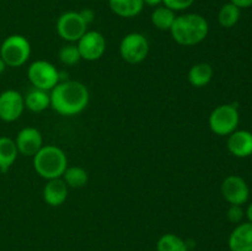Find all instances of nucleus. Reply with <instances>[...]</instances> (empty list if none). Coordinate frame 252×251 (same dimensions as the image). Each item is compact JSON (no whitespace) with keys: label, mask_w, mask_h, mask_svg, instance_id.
<instances>
[{"label":"nucleus","mask_w":252,"mask_h":251,"mask_svg":"<svg viewBox=\"0 0 252 251\" xmlns=\"http://www.w3.org/2000/svg\"><path fill=\"white\" fill-rule=\"evenodd\" d=\"M51 107L62 116H75L89 105L90 94L83 83L76 80L59 81L51 91Z\"/></svg>","instance_id":"f257e3e1"},{"label":"nucleus","mask_w":252,"mask_h":251,"mask_svg":"<svg viewBox=\"0 0 252 251\" xmlns=\"http://www.w3.org/2000/svg\"><path fill=\"white\" fill-rule=\"evenodd\" d=\"M172 39L185 47L199 44L209 33V24L206 17L194 12L176 16L171 29Z\"/></svg>","instance_id":"f03ea898"},{"label":"nucleus","mask_w":252,"mask_h":251,"mask_svg":"<svg viewBox=\"0 0 252 251\" xmlns=\"http://www.w3.org/2000/svg\"><path fill=\"white\" fill-rule=\"evenodd\" d=\"M33 167L42 179H59L68 167V157L57 145H43L33 157Z\"/></svg>","instance_id":"7ed1b4c3"},{"label":"nucleus","mask_w":252,"mask_h":251,"mask_svg":"<svg viewBox=\"0 0 252 251\" xmlns=\"http://www.w3.org/2000/svg\"><path fill=\"white\" fill-rule=\"evenodd\" d=\"M31 56V44L22 34H11L2 41L0 46V58L6 66L20 68L24 65Z\"/></svg>","instance_id":"20e7f679"},{"label":"nucleus","mask_w":252,"mask_h":251,"mask_svg":"<svg viewBox=\"0 0 252 251\" xmlns=\"http://www.w3.org/2000/svg\"><path fill=\"white\" fill-rule=\"evenodd\" d=\"M239 122H240V115L236 106L231 103H223L214 108L211 112L208 118V125L212 132L217 135H229L236 130Z\"/></svg>","instance_id":"39448f33"},{"label":"nucleus","mask_w":252,"mask_h":251,"mask_svg":"<svg viewBox=\"0 0 252 251\" xmlns=\"http://www.w3.org/2000/svg\"><path fill=\"white\" fill-rule=\"evenodd\" d=\"M27 78L33 88L49 93L61 81V73L51 62L39 59L30 64Z\"/></svg>","instance_id":"423d86ee"},{"label":"nucleus","mask_w":252,"mask_h":251,"mask_svg":"<svg viewBox=\"0 0 252 251\" xmlns=\"http://www.w3.org/2000/svg\"><path fill=\"white\" fill-rule=\"evenodd\" d=\"M149 53V41L144 34L132 32L126 34L120 44V54L125 62L129 64H139Z\"/></svg>","instance_id":"0eeeda50"},{"label":"nucleus","mask_w":252,"mask_h":251,"mask_svg":"<svg viewBox=\"0 0 252 251\" xmlns=\"http://www.w3.org/2000/svg\"><path fill=\"white\" fill-rule=\"evenodd\" d=\"M56 29L62 39L69 43H75L88 31V25L79 11H66L58 17Z\"/></svg>","instance_id":"6e6552de"},{"label":"nucleus","mask_w":252,"mask_h":251,"mask_svg":"<svg viewBox=\"0 0 252 251\" xmlns=\"http://www.w3.org/2000/svg\"><path fill=\"white\" fill-rule=\"evenodd\" d=\"M81 59L88 62L98 61L106 52V39L98 31H86L76 42Z\"/></svg>","instance_id":"1a4fd4ad"},{"label":"nucleus","mask_w":252,"mask_h":251,"mask_svg":"<svg viewBox=\"0 0 252 251\" xmlns=\"http://www.w3.org/2000/svg\"><path fill=\"white\" fill-rule=\"evenodd\" d=\"M221 194L230 206H243L249 201L250 188L241 176L229 175L221 184Z\"/></svg>","instance_id":"9d476101"},{"label":"nucleus","mask_w":252,"mask_h":251,"mask_svg":"<svg viewBox=\"0 0 252 251\" xmlns=\"http://www.w3.org/2000/svg\"><path fill=\"white\" fill-rule=\"evenodd\" d=\"M25 110L24 96L16 90H5L0 94V120L15 122L21 117Z\"/></svg>","instance_id":"9b49d317"},{"label":"nucleus","mask_w":252,"mask_h":251,"mask_svg":"<svg viewBox=\"0 0 252 251\" xmlns=\"http://www.w3.org/2000/svg\"><path fill=\"white\" fill-rule=\"evenodd\" d=\"M14 140L19 154L25 157H34L43 147V137L41 132L34 127L22 128Z\"/></svg>","instance_id":"f8f14e48"},{"label":"nucleus","mask_w":252,"mask_h":251,"mask_svg":"<svg viewBox=\"0 0 252 251\" xmlns=\"http://www.w3.org/2000/svg\"><path fill=\"white\" fill-rule=\"evenodd\" d=\"M226 147L236 157H249L252 155V133L246 129H236L228 135Z\"/></svg>","instance_id":"ddd939ff"},{"label":"nucleus","mask_w":252,"mask_h":251,"mask_svg":"<svg viewBox=\"0 0 252 251\" xmlns=\"http://www.w3.org/2000/svg\"><path fill=\"white\" fill-rule=\"evenodd\" d=\"M69 193V187L64 182L62 177L59 179L47 180V184L44 185L43 196L44 202L51 207H59L66 201Z\"/></svg>","instance_id":"4468645a"},{"label":"nucleus","mask_w":252,"mask_h":251,"mask_svg":"<svg viewBox=\"0 0 252 251\" xmlns=\"http://www.w3.org/2000/svg\"><path fill=\"white\" fill-rule=\"evenodd\" d=\"M228 246L230 251H252V223L238 224L229 235Z\"/></svg>","instance_id":"2eb2a0df"},{"label":"nucleus","mask_w":252,"mask_h":251,"mask_svg":"<svg viewBox=\"0 0 252 251\" xmlns=\"http://www.w3.org/2000/svg\"><path fill=\"white\" fill-rule=\"evenodd\" d=\"M110 9L113 14L125 19L138 16L144 7L143 0H108Z\"/></svg>","instance_id":"dca6fc26"},{"label":"nucleus","mask_w":252,"mask_h":251,"mask_svg":"<svg viewBox=\"0 0 252 251\" xmlns=\"http://www.w3.org/2000/svg\"><path fill=\"white\" fill-rule=\"evenodd\" d=\"M25 108L31 112H43L47 108L51 107V95L48 91L41 90V89L33 88L24 96Z\"/></svg>","instance_id":"f3484780"},{"label":"nucleus","mask_w":252,"mask_h":251,"mask_svg":"<svg viewBox=\"0 0 252 251\" xmlns=\"http://www.w3.org/2000/svg\"><path fill=\"white\" fill-rule=\"evenodd\" d=\"M214 75V70L212 68L211 64L208 63H197L194 65L191 66V69L189 70V83L191 84L193 88H204V86L208 85L212 81Z\"/></svg>","instance_id":"a211bd4d"},{"label":"nucleus","mask_w":252,"mask_h":251,"mask_svg":"<svg viewBox=\"0 0 252 251\" xmlns=\"http://www.w3.org/2000/svg\"><path fill=\"white\" fill-rule=\"evenodd\" d=\"M19 150L15 140L9 137H0V172L5 174L16 161Z\"/></svg>","instance_id":"6ab92c4d"},{"label":"nucleus","mask_w":252,"mask_h":251,"mask_svg":"<svg viewBox=\"0 0 252 251\" xmlns=\"http://www.w3.org/2000/svg\"><path fill=\"white\" fill-rule=\"evenodd\" d=\"M175 19H176V14L174 10L169 9L165 5L155 7L150 16L153 26L157 27L160 31H170Z\"/></svg>","instance_id":"aec40b11"},{"label":"nucleus","mask_w":252,"mask_h":251,"mask_svg":"<svg viewBox=\"0 0 252 251\" xmlns=\"http://www.w3.org/2000/svg\"><path fill=\"white\" fill-rule=\"evenodd\" d=\"M62 179L66 184V186L71 188H81L89 181V175L84 167L81 166H68L64 171Z\"/></svg>","instance_id":"412c9836"},{"label":"nucleus","mask_w":252,"mask_h":251,"mask_svg":"<svg viewBox=\"0 0 252 251\" xmlns=\"http://www.w3.org/2000/svg\"><path fill=\"white\" fill-rule=\"evenodd\" d=\"M157 251H189L187 241L176 234L167 233L159 238Z\"/></svg>","instance_id":"4be33fe9"},{"label":"nucleus","mask_w":252,"mask_h":251,"mask_svg":"<svg viewBox=\"0 0 252 251\" xmlns=\"http://www.w3.org/2000/svg\"><path fill=\"white\" fill-rule=\"evenodd\" d=\"M241 16V9L233 2H226L220 7L218 12V22L224 29L234 27L239 22Z\"/></svg>","instance_id":"5701e85b"},{"label":"nucleus","mask_w":252,"mask_h":251,"mask_svg":"<svg viewBox=\"0 0 252 251\" xmlns=\"http://www.w3.org/2000/svg\"><path fill=\"white\" fill-rule=\"evenodd\" d=\"M59 61L64 64V65H75L76 63L81 61L80 53H79L78 46L74 43L65 44L59 49Z\"/></svg>","instance_id":"b1692460"},{"label":"nucleus","mask_w":252,"mask_h":251,"mask_svg":"<svg viewBox=\"0 0 252 251\" xmlns=\"http://www.w3.org/2000/svg\"><path fill=\"white\" fill-rule=\"evenodd\" d=\"M194 1L196 0H162V4L176 12L189 9V7H191L193 5Z\"/></svg>","instance_id":"393cba45"},{"label":"nucleus","mask_w":252,"mask_h":251,"mask_svg":"<svg viewBox=\"0 0 252 251\" xmlns=\"http://www.w3.org/2000/svg\"><path fill=\"white\" fill-rule=\"evenodd\" d=\"M226 217H228L229 221L234 224L243 223V219L245 217V211L241 206H230L228 212H226Z\"/></svg>","instance_id":"a878e982"},{"label":"nucleus","mask_w":252,"mask_h":251,"mask_svg":"<svg viewBox=\"0 0 252 251\" xmlns=\"http://www.w3.org/2000/svg\"><path fill=\"white\" fill-rule=\"evenodd\" d=\"M79 14H80V16L83 17L84 21L86 22V25L91 24V22L94 21V19H95V12H94L93 9H89V7H85V9L80 10Z\"/></svg>","instance_id":"bb28decb"},{"label":"nucleus","mask_w":252,"mask_h":251,"mask_svg":"<svg viewBox=\"0 0 252 251\" xmlns=\"http://www.w3.org/2000/svg\"><path fill=\"white\" fill-rule=\"evenodd\" d=\"M230 2H233L240 9H248L252 6V0H230Z\"/></svg>","instance_id":"cd10ccee"},{"label":"nucleus","mask_w":252,"mask_h":251,"mask_svg":"<svg viewBox=\"0 0 252 251\" xmlns=\"http://www.w3.org/2000/svg\"><path fill=\"white\" fill-rule=\"evenodd\" d=\"M143 1H144V5L153 7L160 6V4H162V0H143Z\"/></svg>","instance_id":"c85d7f7f"},{"label":"nucleus","mask_w":252,"mask_h":251,"mask_svg":"<svg viewBox=\"0 0 252 251\" xmlns=\"http://www.w3.org/2000/svg\"><path fill=\"white\" fill-rule=\"evenodd\" d=\"M245 217H246V218H248V221H250V223H252V203L249 204L248 208H246Z\"/></svg>","instance_id":"c756f323"},{"label":"nucleus","mask_w":252,"mask_h":251,"mask_svg":"<svg viewBox=\"0 0 252 251\" xmlns=\"http://www.w3.org/2000/svg\"><path fill=\"white\" fill-rule=\"evenodd\" d=\"M5 69H6V64H5V62L2 61L1 58H0V74H1Z\"/></svg>","instance_id":"7c9ffc66"}]
</instances>
